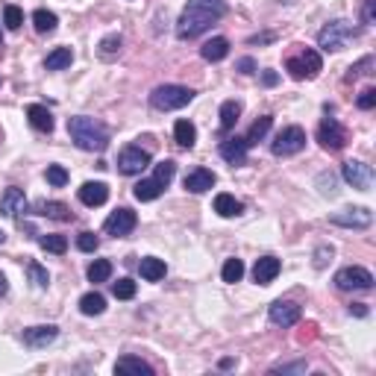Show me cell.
<instances>
[{"label":"cell","mask_w":376,"mask_h":376,"mask_svg":"<svg viewBox=\"0 0 376 376\" xmlns=\"http://www.w3.org/2000/svg\"><path fill=\"white\" fill-rule=\"evenodd\" d=\"M230 12L227 0H188L186 9L176 18V38L179 41H194L200 38L206 30H212V24H218Z\"/></svg>","instance_id":"1"},{"label":"cell","mask_w":376,"mask_h":376,"mask_svg":"<svg viewBox=\"0 0 376 376\" xmlns=\"http://www.w3.org/2000/svg\"><path fill=\"white\" fill-rule=\"evenodd\" d=\"M68 135H71V142L80 150H89V153H103L109 147L106 123H100L97 118H89V115L68 118Z\"/></svg>","instance_id":"2"},{"label":"cell","mask_w":376,"mask_h":376,"mask_svg":"<svg viewBox=\"0 0 376 376\" xmlns=\"http://www.w3.org/2000/svg\"><path fill=\"white\" fill-rule=\"evenodd\" d=\"M353 38H359V27L338 18V21H329L324 30L317 33V47L326 50V53H338V50H344L347 45H350Z\"/></svg>","instance_id":"3"},{"label":"cell","mask_w":376,"mask_h":376,"mask_svg":"<svg viewBox=\"0 0 376 376\" xmlns=\"http://www.w3.org/2000/svg\"><path fill=\"white\" fill-rule=\"evenodd\" d=\"M194 100V91L188 86H174V82H165L150 91V106L159 109V112H174V109H183Z\"/></svg>","instance_id":"4"},{"label":"cell","mask_w":376,"mask_h":376,"mask_svg":"<svg viewBox=\"0 0 376 376\" xmlns=\"http://www.w3.org/2000/svg\"><path fill=\"white\" fill-rule=\"evenodd\" d=\"M285 71L294 77V80H315L320 71H324V59H320V53L306 47L300 53H294V57L285 59Z\"/></svg>","instance_id":"5"},{"label":"cell","mask_w":376,"mask_h":376,"mask_svg":"<svg viewBox=\"0 0 376 376\" xmlns=\"http://www.w3.org/2000/svg\"><path fill=\"white\" fill-rule=\"evenodd\" d=\"M306 147V130L297 127V123H291V127H283L280 133H276V138L271 142V153L273 156H294V153H300Z\"/></svg>","instance_id":"6"},{"label":"cell","mask_w":376,"mask_h":376,"mask_svg":"<svg viewBox=\"0 0 376 376\" xmlns=\"http://www.w3.org/2000/svg\"><path fill=\"white\" fill-rule=\"evenodd\" d=\"M317 142L324 150L329 153H338L347 147V142H350V135H347V130L341 127V121L336 118H324L320 121V127H317Z\"/></svg>","instance_id":"7"},{"label":"cell","mask_w":376,"mask_h":376,"mask_svg":"<svg viewBox=\"0 0 376 376\" xmlns=\"http://www.w3.org/2000/svg\"><path fill=\"white\" fill-rule=\"evenodd\" d=\"M336 288L341 291H370L373 288V273L361 264H350L336 273Z\"/></svg>","instance_id":"8"},{"label":"cell","mask_w":376,"mask_h":376,"mask_svg":"<svg viewBox=\"0 0 376 376\" xmlns=\"http://www.w3.org/2000/svg\"><path fill=\"white\" fill-rule=\"evenodd\" d=\"M150 162H153L150 150H142L138 144H130V147H123V150L118 153V171H121L123 176L142 174L144 168H150Z\"/></svg>","instance_id":"9"},{"label":"cell","mask_w":376,"mask_h":376,"mask_svg":"<svg viewBox=\"0 0 376 376\" xmlns=\"http://www.w3.org/2000/svg\"><path fill=\"white\" fill-rule=\"evenodd\" d=\"M135 227H138V218H135V212L130 206L115 209V212L103 220V232L112 235V239H127V235H133Z\"/></svg>","instance_id":"10"},{"label":"cell","mask_w":376,"mask_h":376,"mask_svg":"<svg viewBox=\"0 0 376 376\" xmlns=\"http://www.w3.org/2000/svg\"><path fill=\"white\" fill-rule=\"evenodd\" d=\"M329 224L344 230H368L373 224V212L368 206H350V209H341V212H332Z\"/></svg>","instance_id":"11"},{"label":"cell","mask_w":376,"mask_h":376,"mask_svg":"<svg viewBox=\"0 0 376 376\" xmlns=\"http://www.w3.org/2000/svg\"><path fill=\"white\" fill-rule=\"evenodd\" d=\"M341 176L347 186H353L359 191H368L373 186V168L368 162H359V159H347L341 165Z\"/></svg>","instance_id":"12"},{"label":"cell","mask_w":376,"mask_h":376,"mask_svg":"<svg viewBox=\"0 0 376 376\" xmlns=\"http://www.w3.org/2000/svg\"><path fill=\"white\" fill-rule=\"evenodd\" d=\"M300 315H303V309H300V303H294V300H273L271 303V309H268V317H271V324H276V326H294L297 320H300Z\"/></svg>","instance_id":"13"},{"label":"cell","mask_w":376,"mask_h":376,"mask_svg":"<svg viewBox=\"0 0 376 376\" xmlns=\"http://www.w3.org/2000/svg\"><path fill=\"white\" fill-rule=\"evenodd\" d=\"M247 142L241 135H232V138H224L220 142V147H218V153H220V159L224 162H230V165H235V168H241V165L247 162Z\"/></svg>","instance_id":"14"},{"label":"cell","mask_w":376,"mask_h":376,"mask_svg":"<svg viewBox=\"0 0 376 376\" xmlns=\"http://www.w3.org/2000/svg\"><path fill=\"white\" fill-rule=\"evenodd\" d=\"M59 338V326L53 324H41V326H30L24 329V344L30 347V350H41V347H47Z\"/></svg>","instance_id":"15"},{"label":"cell","mask_w":376,"mask_h":376,"mask_svg":"<svg viewBox=\"0 0 376 376\" xmlns=\"http://www.w3.org/2000/svg\"><path fill=\"white\" fill-rule=\"evenodd\" d=\"M27 212V194L18 186H9L0 197V215L3 218H18Z\"/></svg>","instance_id":"16"},{"label":"cell","mask_w":376,"mask_h":376,"mask_svg":"<svg viewBox=\"0 0 376 376\" xmlns=\"http://www.w3.org/2000/svg\"><path fill=\"white\" fill-rule=\"evenodd\" d=\"M280 271H283V262L280 259H276V256H262L253 264V280L259 285H271L276 276H280Z\"/></svg>","instance_id":"17"},{"label":"cell","mask_w":376,"mask_h":376,"mask_svg":"<svg viewBox=\"0 0 376 376\" xmlns=\"http://www.w3.org/2000/svg\"><path fill=\"white\" fill-rule=\"evenodd\" d=\"M215 183H218V176L209 171V168H194V171H188L186 179H183L186 191H191V194H203V191L212 188Z\"/></svg>","instance_id":"18"},{"label":"cell","mask_w":376,"mask_h":376,"mask_svg":"<svg viewBox=\"0 0 376 376\" xmlns=\"http://www.w3.org/2000/svg\"><path fill=\"white\" fill-rule=\"evenodd\" d=\"M77 194H80V203L82 206L94 209V206H103L109 200V186L106 183H82Z\"/></svg>","instance_id":"19"},{"label":"cell","mask_w":376,"mask_h":376,"mask_svg":"<svg viewBox=\"0 0 376 376\" xmlns=\"http://www.w3.org/2000/svg\"><path fill=\"white\" fill-rule=\"evenodd\" d=\"M27 118H30L33 130H38V133H53V127H57L53 112H50L47 106H41V103H30V106H27Z\"/></svg>","instance_id":"20"},{"label":"cell","mask_w":376,"mask_h":376,"mask_svg":"<svg viewBox=\"0 0 376 376\" xmlns=\"http://www.w3.org/2000/svg\"><path fill=\"white\" fill-rule=\"evenodd\" d=\"M200 57H203L206 62H220V59H227V57H230V38H224V36L209 38L206 45L200 47Z\"/></svg>","instance_id":"21"},{"label":"cell","mask_w":376,"mask_h":376,"mask_svg":"<svg viewBox=\"0 0 376 376\" xmlns=\"http://www.w3.org/2000/svg\"><path fill=\"white\" fill-rule=\"evenodd\" d=\"M36 215L50 218V220H62V224H65V220H74V212L65 203H59V200H41L36 206Z\"/></svg>","instance_id":"22"},{"label":"cell","mask_w":376,"mask_h":376,"mask_svg":"<svg viewBox=\"0 0 376 376\" xmlns=\"http://www.w3.org/2000/svg\"><path fill=\"white\" fill-rule=\"evenodd\" d=\"M138 273H142L147 283H159V280H165V273H168V264L156 256H144L138 262Z\"/></svg>","instance_id":"23"},{"label":"cell","mask_w":376,"mask_h":376,"mask_svg":"<svg viewBox=\"0 0 376 376\" xmlns=\"http://www.w3.org/2000/svg\"><path fill=\"white\" fill-rule=\"evenodd\" d=\"M174 138H176V144L183 147V150H191L194 144H197V127H194L191 121H176L174 123Z\"/></svg>","instance_id":"24"},{"label":"cell","mask_w":376,"mask_h":376,"mask_svg":"<svg viewBox=\"0 0 376 376\" xmlns=\"http://www.w3.org/2000/svg\"><path fill=\"white\" fill-rule=\"evenodd\" d=\"M115 373H144V376H153V365H147L144 359H135V356H121L115 361Z\"/></svg>","instance_id":"25"},{"label":"cell","mask_w":376,"mask_h":376,"mask_svg":"<svg viewBox=\"0 0 376 376\" xmlns=\"http://www.w3.org/2000/svg\"><path fill=\"white\" fill-rule=\"evenodd\" d=\"M241 100H224L220 103V133H230L241 118Z\"/></svg>","instance_id":"26"},{"label":"cell","mask_w":376,"mask_h":376,"mask_svg":"<svg viewBox=\"0 0 376 376\" xmlns=\"http://www.w3.org/2000/svg\"><path fill=\"white\" fill-rule=\"evenodd\" d=\"M71 62H74V50L71 47H57V50L47 53L45 68L47 71H65V68H71Z\"/></svg>","instance_id":"27"},{"label":"cell","mask_w":376,"mask_h":376,"mask_svg":"<svg viewBox=\"0 0 376 376\" xmlns=\"http://www.w3.org/2000/svg\"><path fill=\"white\" fill-rule=\"evenodd\" d=\"M215 212L220 218H239L244 212V203L235 200L232 194H218V197H215Z\"/></svg>","instance_id":"28"},{"label":"cell","mask_w":376,"mask_h":376,"mask_svg":"<svg viewBox=\"0 0 376 376\" xmlns=\"http://www.w3.org/2000/svg\"><path fill=\"white\" fill-rule=\"evenodd\" d=\"M121 47H123L121 33H109L106 38H100V45H97V53H100V59L112 62V59H118V57H121Z\"/></svg>","instance_id":"29"},{"label":"cell","mask_w":376,"mask_h":376,"mask_svg":"<svg viewBox=\"0 0 376 376\" xmlns=\"http://www.w3.org/2000/svg\"><path fill=\"white\" fill-rule=\"evenodd\" d=\"M271 127H273V115H262L259 121H253V127H250V133L244 135V142H247V147H256L264 135L271 133Z\"/></svg>","instance_id":"30"},{"label":"cell","mask_w":376,"mask_h":376,"mask_svg":"<svg viewBox=\"0 0 376 376\" xmlns=\"http://www.w3.org/2000/svg\"><path fill=\"white\" fill-rule=\"evenodd\" d=\"M33 27H36V33H41V36L53 33V30L59 27L57 12H50V9H36V12H33Z\"/></svg>","instance_id":"31"},{"label":"cell","mask_w":376,"mask_h":376,"mask_svg":"<svg viewBox=\"0 0 376 376\" xmlns=\"http://www.w3.org/2000/svg\"><path fill=\"white\" fill-rule=\"evenodd\" d=\"M80 312H82V315H89V317L103 315V312H106V297H103V294H97V291H89V294H82V297H80Z\"/></svg>","instance_id":"32"},{"label":"cell","mask_w":376,"mask_h":376,"mask_svg":"<svg viewBox=\"0 0 376 376\" xmlns=\"http://www.w3.org/2000/svg\"><path fill=\"white\" fill-rule=\"evenodd\" d=\"M165 188L156 183V179H142V183H138L135 188H133V194H135V200H142V203H150V200H156L159 194H162Z\"/></svg>","instance_id":"33"},{"label":"cell","mask_w":376,"mask_h":376,"mask_svg":"<svg viewBox=\"0 0 376 376\" xmlns=\"http://www.w3.org/2000/svg\"><path fill=\"white\" fill-rule=\"evenodd\" d=\"M86 273H89V283H106L109 276H112V262L109 259H94Z\"/></svg>","instance_id":"34"},{"label":"cell","mask_w":376,"mask_h":376,"mask_svg":"<svg viewBox=\"0 0 376 376\" xmlns=\"http://www.w3.org/2000/svg\"><path fill=\"white\" fill-rule=\"evenodd\" d=\"M38 247H41V250H47V253L62 256L65 250H68V239H65V235H41V239H38Z\"/></svg>","instance_id":"35"},{"label":"cell","mask_w":376,"mask_h":376,"mask_svg":"<svg viewBox=\"0 0 376 376\" xmlns=\"http://www.w3.org/2000/svg\"><path fill=\"white\" fill-rule=\"evenodd\" d=\"M220 276H224V283H241V276H244V262H241V259H227Z\"/></svg>","instance_id":"36"},{"label":"cell","mask_w":376,"mask_h":376,"mask_svg":"<svg viewBox=\"0 0 376 376\" xmlns=\"http://www.w3.org/2000/svg\"><path fill=\"white\" fill-rule=\"evenodd\" d=\"M27 276H30V283H33L36 288H47V285H50V273L41 268L38 262H30V264H27Z\"/></svg>","instance_id":"37"},{"label":"cell","mask_w":376,"mask_h":376,"mask_svg":"<svg viewBox=\"0 0 376 376\" xmlns=\"http://www.w3.org/2000/svg\"><path fill=\"white\" fill-rule=\"evenodd\" d=\"M338 176L336 174H329V171H324V174H317V188H320V194L324 197H336L338 194Z\"/></svg>","instance_id":"38"},{"label":"cell","mask_w":376,"mask_h":376,"mask_svg":"<svg viewBox=\"0 0 376 376\" xmlns=\"http://www.w3.org/2000/svg\"><path fill=\"white\" fill-rule=\"evenodd\" d=\"M45 176H47V183H50L53 188H62V186H68V171L62 168V165H47Z\"/></svg>","instance_id":"39"},{"label":"cell","mask_w":376,"mask_h":376,"mask_svg":"<svg viewBox=\"0 0 376 376\" xmlns=\"http://www.w3.org/2000/svg\"><path fill=\"white\" fill-rule=\"evenodd\" d=\"M3 24H6V30H18V27L24 24V12H21V6H6L3 9Z\"/></svg>","instance_id":"40"},{"label":"cell","mask_w":376,"mask_h":376,"mask_svg":"<svg viewBox=\"0 0 376 376\" xmlns=\"http://www.w3.org/2000/svg\"><path fill=\"white\" fill-rule=\"evenodd\" d=\"M112 294H115L118 300H133V297H135V283L123 276V280H118V283L112 285Z\"/></svg>","instance_id":"41"},{"label":"cell","mask_w":376,"mask_h":376,"mask_svg":"<svg viewBox=\"0 0 376 376\" xmlns=\"http://www.w3.org/2000/svg\"><path fill=\"white\" fill-rule=\"evenodd\" d=\"M77 247L82 250V253H94V250L100 247V239H97L94 232H80L77 235Z\"/></svg>","instance_id":"42"},{"label":"cell","mask_w":376,"mask_h":376,"mask_svg":"<svg viewBox=\"0 0 376 376\" xmlns=\"http://www.w3.org/2000/svg\"><path fill=\"white\" fill-rule=\"evenodd\" d=\"M332 256H336V250H332L329 244H320V247L315 250V268H317V271H324L326 264L332 262Z\"/></svg>","instance_id":"43"},{"label":"cell","mask_w":376,"mask_h":376,"mask_svg":"<svg viewBox=\"0 0 376 376\" xmlns=\"http://www.w3.org/2000/svg\"><path fill=\"white\" fill-rule=\"evenodd\" d=\"M368 68H373V57H365L359 65H353L350 71H347V82H353V80H356V77H361V74H370Z\"/></svg>","instance_id":"44"},{"label":"cell","mask_w":376,"mask_h":376,"mask_svg":"<svg viewBox=\"0 0 376 376\" xmlns=\"http://www.w3.org/2000/svg\"><path fill=\"white\" fill-rule=\"evenodd\" d=\"M356 106L365 109V112H368V109H373V106H376V89H365V91H361V94L356 97Z\"/></svg>","instance_id":"45"},{"label":"cell","mask_w":376,"mask_h":376,"mask_svg":"<svg viewBox=\"0 0 376 376\" xmlns=\"http://www.w3.org/2000/svg\"><path fill=\"white\" fill-rule=\"evenodd\" d=\"M361 24H376V0H365L361 3Z\"/></svg>","instance_id":"46"},{"label":"cell","mask_w":376,"mask_h":376,"mask_svg":"<svg viewBox=\"0 0 376 376\" xmlns=\"http://www.w3.org/2000/svg\"><path fill=\"white\" fill-rule=\"evenodd\" d=\"M271 373H306V361H291V365H276Z\"/></svg>","instance_id":"47"},{"label":"cell","mask_w":376,"mask_h":376,"mask_svg":"<svg viewBox=\"0 0 376 376\" xmlns=\"http://www.w3.org/2000/svg\"><path fill=\"white\" fill-rule=\"evenodd\" d=\"M235 68H239V71H241V74H256V62H253V59H250V57L239 59V62H235Z\"/></svg>","instance_id":"48"},{"label":"cell","mask_w":376,"mask_h":376,"mask_svg":"<svg viewBox=\"0 0 376 376\" xmlns=\"http://www.w3.org/2000/svg\"><path fill=\"white\" fill-rule=\"evenodd\" d=\"M276 36L273 33H262V36H250V45H268V41H273Z\"/></svg>","instance_id":"49"},{"label":"cell","mask_w":376,"mask_h":376,"mask_svg":"<svg viewBox=\"0 0 376 376\" xmlns=\"http://www.w3.org/2000/svg\"><path fill=\"white\" fill-rule=\"evenodd\" d=\"M262 82H264V86H276V82H280V74H276V71H264Z\"/></svg>","instance_id":"50"},{"label":"cell","mask_w":376,"mask_h":376,"mask_svg":"<svg viewBox=\"0 0 376 376\" xmlns=\"http://www.w3.org/2000/svg\"><path fill=\"white\" fill-rule=\"evenodd\" d=\"M350 315H356V317H368L365 303H353V306H350Z\"/></svg>","instance_id":"51"},{"label":"cell","mask_w":376,"mask_h":376,"mask_svg":"<svg viewBox=\"0 0 376 376\" xmlns=\"http://www.w3.org/2000/svg\"><path fill=\"white\" fill-rule=\"evenodd\" d=\"M6 291H9V283H6V276H3V273H0V297H3V294H6Z\"/></svg>","instance_id":"52"},{"label":"cell","mask_w":376,"mask_h":376,"mask_svg":"<svg viewBox=\"0 0 376 376\" xmlns=\"http://www.w3.org/2000/svg\"><path fill=\"white\" fill-rule=\"evenodd\" d=\"M3 241H6V232H3V230H0V244H3Z\"/></svg>","instance_id":"53"},{"label":"cell","mask_w":376,"mask_h":376,"mask_svg":"<svg viewBox=\"0 0 376 376\" xmlns=\"http://www.w3.org/2000/svg\"><path fill=\"white\" fill-rule=\"evenodd\" d=\"M0 47H3V30H0Z\"/></svg>","instance_id":"54"}]
</instances>
